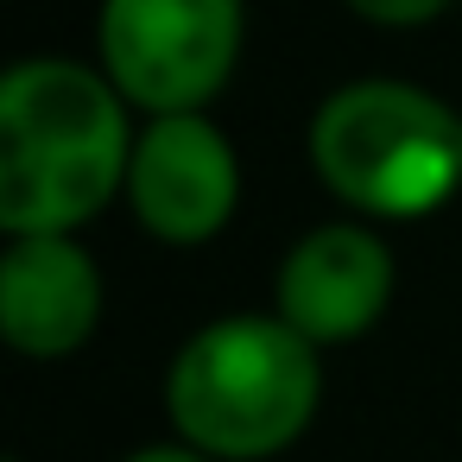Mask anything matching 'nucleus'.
Here are the masks:
<instances>
[{
	"label": "nucleus",
	"instance_id": "nucleus-9",
	"mask_svg": "<svg viewBox=\"0 0 462 462\" xmlns=\"http://www.w3.org/2000/svg\"><path fill=\"white\" fill-rule=\"evenodd\" d=\"M127 462H216V456H203V449H190V443H146V449H134Z\"/></svg>",
	"mask_w": 462,
	"mask_h": 462
},
{
	"label": "nucleus",
	"instance_id": "nucleus-4",
	"mask_svg": "<svg viewBox=\"0 0 462 462\" xmlns=\"http://www.w3.org/2000/svg\"><path fill=\"white\" fill-rule=\"evenodd\" d=\"M102 70L146 115H203L241 58V0H102Z\"/></svg>",
	"mask_w": 462,
	"mask_h": 462
},
{
	"label": "nucleus",
	"instance_id": "nucleus-3",
	"mask_svg": "<svg viewBox=\"0 0 462 462\" xmlns=\"http://www.w3.org/2000/svg\"><path fill=\"white\" fill-rule=\"evenodd\" d=\"M310 165L348 209L418 222L462 184V115L399 77L342 83L310 121Z\"/></svg>",
	"mask_w": 462,
	"mask_h": 462
},
{
	"label": "nucleus",
	"instance_id": "nucleus-2",
	"mask_svg": "<svg viewBox=\"0 0 462 462\" xmlns=\"http://www.w3.org/2000/svg\"><path fill=\"white\" fill-rule=\"evenodd\" d=\"M323 399L317 342L285 317H222L203 323L165 380L171 424L190 449L216 462H266L304 437Z\"/></svg>",
	"mask_w": 462,
	"mask_h": 462
},
{
	"label": "nucleus",
	"instance_id": "nucleus-1",
	"mask_svg": "<svg viewBox=\"0 0 462 462\" xmlns=\"http://www.w3.org/2000/svg\"><path fill=\"white\" fill-rule=\"evenodd\" d=\"M127 96L108 70L70 58H26L0 83V228L7 235H70L134 165Z\"/></svg>",
	"mask_w": 462,
	"mask_h": 462
},
{
	"label": "nucleus",
	"instance_id": "nucleus-8",
	"mask_svg": "<svg viewBox=\"0 0 462 462\" xmlns=\"http://www.w3.org/2000/svg\"><path fill=\"white\" fill-rule=\"evenodd\" d=\"M342 7H355L374 26H424V20H437L449 7V0H342Z\"/></svg>",
	"mask_w": 462,
	"mask_h": 462
},
{
	"label": "nucleus",
	"instance_id": "nucleus-6",
	"mask_svg": "<svg viewBox=\"0 0 462 462\" xmlns=\"http://www.w3.org/2000/svg\"><path fill=\"white\" fill-rule=\"evenodd\" d=\"M0 323L26 361L77 355L102 323V266L70 235H7Z\"/></svg>",
	"mask_w": 462,
	"mask_h": 462
},
{
	"label": "nucleus",
	"instance_id": "nucleus-5",
	"mask_svg": "<svg viewBox=\"0 0 462 462\" xmlns=\"http://www.w3.org/2000/svg\"><path fill=\"white\" fill-rule=\"evenodd\" d=\"M235 197L241 165L209 115H152L140 127L127 165V203L140 228H152L171 247H203L235 216Z\"/></svg>",
	"mask_w": 462,
	"mask_h": 462
},
{
	"label": "nucleus",
	"instance_id": "nucleus-10",
	"mask_svg": "<svg viewBox=\"0 0 462 462\" xmlns=\"http://www.w3.org/2000/svg\"><path fill=\"white\" fill-rule=\"evenodd\" d=\"M7 462H20V456H7Z\"/></svg>",
	"mask_w": 462,
	"mask_h": 462
},
{
	"label": "nucleus",
	"instance_id": "nucleus-7",
	"mask_svg": "<svg viewBox=\"0 0 462 462\" xmlns=\"http://www.w3.org/2000/svg\"><path fill=\"white\" fill-rule=\"evenodd\" d=\"M386 298H393V254L380 235L355 222L310 228L304 241H291L279 266V317L317 348L374 329Z\"/></svg>",
	"mask_w": 462,
	"mask_h": 462
}]
</instances>
